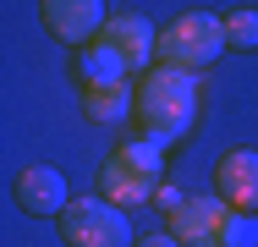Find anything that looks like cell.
<instances>
[{
    "label": "cell",
    "instance_id": "obj_11",
    "mask_svg": "<svg viewBox=\"0 0 258 247\" xmlns=\"http://www.w3.org/2000/svg\"><path fill=\"white\" fill-rule=\"evenodd\" d=\"M77 77H83V88H110V83H132V72L121 66V55H110L104 44H88V55H77Z\"/></svg>",
    "mask_w": 258,
    "mask_h": 247
},
{
    "label": "cell",
    "instance_id": "obj_4",
    "mask_svg": "<svg viewBox=\"0 0 258 247\" xmlns=\"http://www.w3.org/2000/svg\"><path fill=\"white\" fill-rule=\"evenodd\" d=\"M60 236L72 247H138L126 209H115L110 198H72V209L60 214Z\"/></svg>",
    "mask_w": 258,
    "mask_h": 247
},
{
    "label": "cell",
    "instance_id": "obj_9",
    "mask_svg": "<svg viewBox=\"0 0 258 247\" xmlns=\"http://www.w3.org/2000/svg\"><path fill=\"white\" fill-rule=\"evenodd\" d=\"M17 203L28 214H66L72 209V187H66V176L55 165H28L17 176Z\"/></svg>",
    "mask_w": 258,
    "mask_h": 247
},
{
    "label": "cell",
    "instance_id": "obj_5",
    "mask_svg": "<svg viewBox=\"0 0 258 247\" xmlns=\"http://www.w3.org/2000/svg\"><path fill=\"white\" fill-rule=\"evenodd\" d=\"M99 44L110 49V55H121L126 72H143V77H149L159 66V33H154V22L138 17V11H115L110 28L99 33Z\"/></svg>",
    "mask_w": 258,
    "mask_h": 247
},
{
    "label": "cell",
    "instance_id": "obj_7",
    "mask_svg": "<svg viewBox=\"0 0 258 247\" xmlns=\"http://www.w3.org/2000/svg\"><path fill=\"white\" fill-rule=\"evenodd\" d=\"M39 17H44V28H50L60 44H99V33L110 28V11H104L99 0H44L39 6Z\"/></svg>",
    "mask_w": 258,
    "mask_h": 247
},
{
    "label": "cell",
    "instance_id": "obj_3",
    "mask_svg": "<svg viewBox=\"0 0 258 247\" xmlns=\"http://www.w3.org/2000/svg\"><path fill=\"white\" fill-rule=\"evenodd\" d=\"M231 44L225 39V17L220 11H181L165 33H159V66H181V72H204L220 60V49Z\"/></svg>",
    "mask_w": 258,
    "mask_h": 247
},
{
    "label": "cell",
    "instance_id": "obj_13",
    "mask_svg": "<svg viewBox=\"0 0 258 247\" xmlns=\"http://www.w3.org/2000/svg\"><path fill=\"white\" fill-rule=\"evenodd\" d=\"M220 247H258V214L231 209V220H225V231H220Z\"/></svg>",
    "mask_w": 258,
    "mask_h": 247
},
{
    "label": "cell",
    "instance_id": "obj_10",
    "mask_svg": "<svg viewBox=\"0 0 258 247\" xmlns=\"http://www.w3.org/2000/svg\"><path fill=\"white\" fill-rule=\"evenodd\" d=\"M83 110L99 127H121L126 115H138V88L132 83H110V88H83Z\"/></svg>",
    "mask_w": 258,
    "mask_h": 247
},
{
    "label": "cell",
    "instance_id": "obj_8",
    "mask_svg": "<svg viewBox=\"0 0 258 247\" xmlns=\"http://www.w3.org/2000/svg\"><path fill=\"white\" fill-rule=\"evenodd\" d=\"M214 193L225 198L231 209H247L258 214V154L253 148H231L214 170Z\"/></svg>",
    "mask_w": 258,
    "mask_h": 247
},
{
    "label": "cell",
    "instance_id": "obj_12",
    "mask_svg": "<svg viewBox=\"0 0 258 247\" xmlns=\"http://www.w3.org/2000/svg\"><path fill=\"white\" fill-rule=\"evenodd\" d=\"M225 39L236 49H258V6H231L225 11Z\"/></svg>",
    "mask_w": 258,
    "mask_h": 247
},
{
    "label": "cell",
    "instance_id": "obj_6",
    "mask_svg": "<svg viewBox=\"0 0 258 247\" xmlns=\"http://www.w3.org/2000/svg\"><path fill=\"white\" fill-rule=\"evenodd\" d=\"M225 220H231V203L220 193H192L176 214H170V236L181 247H220Z\"/></svg>",
    "mask_w": 258,
    "mask_h": 247
},
{
    "label": "cell",
    "instance_id": "obj_15",
    "mask_svg": "<svg viewBox=\"0 0 258 247\" xmlns=\"http://www.w3.org/2000/svg\"><path fill=\"white\" fill-rule=\"evenodd\" d=\"M138 247H181L170 231H154V236H138Z\"/></svg>",
    "mask_w": 258,
    "mask_h": 247
},
{
    "label": "cell",
    "instance_id": "obj_1",
    "mask_svg": "<svg viewBox=\"0 0 258 247\" xmlns=\"http://www.w3.org/2000/svg\"><path fill=\"white\" fill-rule=\"evenodd\" d=\"M198 121V72H181V66H154L143 83H138V127H143V143L170 148L181 143Z\"/></svg>",
    "mask_w": 258,
    "mask_h": 247
},
{
    "label": "cell",
    "instance_id": "obj_2",
    "mask_svg": "<svg viewBox=\"0 0 258 247\" xmlns=\"http://www.w3.org/2000/svg\"><path fill=\"white\" fill-rule=\"evenodd\" d=\"M159 170H165V148L154 143H121L110 159H104V170H99V198H110L115 209H138V203H154V193L165 187L159 181Z\"/></svg>",
    "mask_w": 258,
    "mask_h": 247
},
{
    "label": "cell",
    "instance_id": "obj_14",
    "mask_svg": "<svg viewBox=\"0 0 258 247\" xmlns=\"http://www.w3.org/2000/svg\"><path fill=\"white\" fill-rule=\"evenodd\" d=\"M154 203H165V209H170V214H176V209H181V203H187V198L176 193V181H165V187H159V193H154Z\"/></svg>",
    "mask_w": 258,
    "mask_h": 247
}]
</instances>
